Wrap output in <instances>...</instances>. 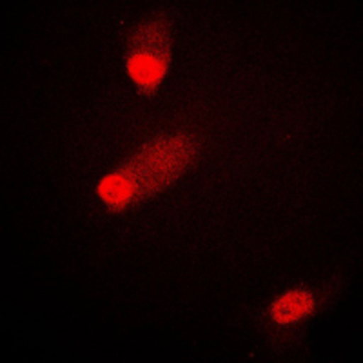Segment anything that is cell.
Listing matches in <instances>:
<instances>
[{
    "label": "cell",
    "mask_w": 363,
    "mask_h": 363,
    "mask_svg": "<svg viewBox=\"0 0 363 363\" xmlns=\"http://www.w3.org/2000/svg\"><path fill=\"white\" fill-rule=\"evenodd\" d=\"M199 157V144L186 133H160L118 164L96 186L111 213H122L171 187Z\"/></svg>",
    "instance_id": "1"
},
{
    "label": "cell",
    "mask_w": 363,
    "mask_h": 363,
    "mask_svg": "<svg viewBox=\"0 0 363 363\" xmlns=\"http://www.w3.org/2000/svg\"><path fill=\"white\" fill-rule=\"evenodd\" d=\"M173 62L171 22L162 11L142 22L128 42L124 66L125 73L144 96L157 95L167 79Z\"/></svg>",
    "instance_id": "2"
},
{
    "label": "cell",
    "mask_w": 363,
    "mask_h": 363,
    "mask_svg": "<svg viewBox=\"0 0 363 363\" xmlns=\"http://www.w3.org/2000/svg\"><path fill=\"white\" fill-rule=\"evenodd\" d=\"M314 309H316L314 294L307 287H294L272 300L269 306V318L277 325L287 327L309 318Z\"/></svg>",
    "instance_id": "3"
}]
</instances>
